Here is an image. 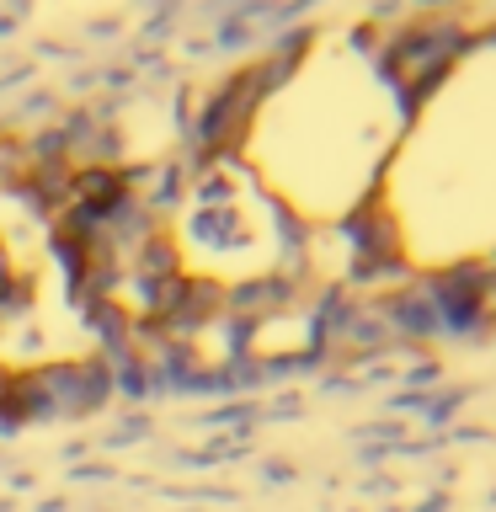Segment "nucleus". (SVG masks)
I'll list each match as a JSON object with an SVG mask.
<instances>
[{"label": "nucleus", "instance_id": "1", "mask_svg": "<svg viewBox=\"0 0 496 512\" xmlns=\"http://www.w3.org/2000/svg\"><path fill=\"white\" fill-rule=\"evenodd\" d=\"M38 155H32L27 134H0V192H22Z\"/></svg>", "mask_w": 496, "mask_h": 512}]
</instances>
